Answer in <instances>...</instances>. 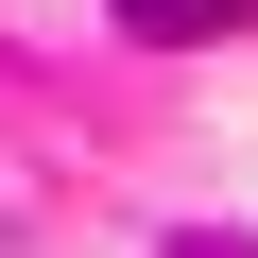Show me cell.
<instances>
[{
  "mask_svg": "<svg viewBox=\"0 0 258 258\" xmlns=\"http://www.w3.org/2000/svg\"><path fill=\"white\" fill-rule=\"evenodd\" d=\"M241 18H258V0H120V35H155V52L172 35H241Z\"/></svg>",
  "mask_w": 258,
  "mask_h": 258,
  "instance_id": "1",
  "label": "cell"
},
{
  "mask_svg": "<svg viewBox=\"0 0 258 258\" xmlns=\"http://www.w3.org/2000/svg\"><path fill=\"white\" fill-rule=\"evenodd\" d=\"M172 258H258V241H241V224H172Z\"/></svg>",
  "mask_w": 258,
  "mask_h": 258,
  "instance_id": "2",
  "label": "cell"
}]
</instances>
